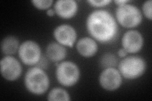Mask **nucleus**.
Returning <instances> with one entry per match:
<instances>
[{
	"mask_svg": "<svg viewBox=\"0 0 152 101\" xmlns=\"http://www.w3.org/2000/svg\"><path fill=\"white\" fill-rule=\"evenodd\" d=\"M86 28L90 36L103 44L112 41L118 32L115 19L110 12L104 9H97L89 14Z\"/></svg>",
	"mask_w": 152,
	"mask_h": 101,
	"instance_id": "obj_1",
	"label": "nucleus"
},
{
	"mask_svg": "<svg viewBox=\"0 0 152 101\" xmlns=\"http://www.w3.org/2000/svg\"><path fill=\"white\" fill-rule=\"evenodd\" d=\"M24 84L28 92L34 95H42L49 88L50 79L44 70L35 66L27 71Z\"/></svg>",
	"mask_w": 152,
	"mask_h": 101,
	"instance_id": "obj_2",
	"label": "nucleus"
},
{
	"mask_svg": "<svg viewBox=\"0 0 152 101\" xmlns=\"http://www.w3.org/2000/svg\"><path fill=\"white\" fill-rule=\"evenodd\" d=\"M118 71L126 79L132 80L140 77L146 70V62L140 56H127L118 64Z\"/></svg>",
	"mask_w": 152,
	"mask_h": 101,
	"instance_id": "obj_3",
	"label": "nucleus"
},
{
	"mask_svg": "<svg viewBox=\"0 0 152 101\" xmlns=\"http://www.w3.org/2000/svg\"><path fill=\"white\" fill-rule=\"evenodd\" d=\"M115 16L120 25L126 28H134L141 23L142 16L138 8L129 4L118 6Z\"/></svg>",
	"mask_w": 152,
	"mask_h": 101,
	"instance_id": "obj_4",
	"label": "nucleus"
},
{
	"mask_svg": "<svg viewBox=\"0 0 152 101\" xmlns=\"http://www.w3.org/2000/svg\"><path fill=\"white\" fill-rule=\"evenodd\" d=\"M56 77L63 86L70 87L77 83L80 78V70L77 65L72 61L61 62L56 66Z\"/></svg>",
	"mask_w": 152,
	"mask_h": 101,
	"instance_id": "obj_5",
	"label": "nucleus"
},
{
	"mask_svg": "<svg viewBox=\"0 0 152 101\" xmlns=\"http://www.w3.org/2000/svg\"><path fill=\"white\" fill-rule=\"evenodd\" d=\"M18 56L23 64L36 65L41 57V49L37 43L33 41L23 42L19 47Z\"/></svg>",
	"mask_w": 152,
	"mask_h": 101,
	"instance_id": "obj_6",
	"label": "nucleus"
},
{
	"mask_svg": "<svg viewBox=\"0 0 152 101\" xmlns=\"http://www.w3.org/2000/svg\"><path fill=\"white\" fill-rule=\"evenodd\" d=\"M0 65L1 75L5 80L14 81L20 76L22 71V65L14 57L7 56L3 57Z\"/></svg>",
	"mask_w": 152,
	"mask_h": 101,
	"instance_id": "obj_7",
	"label": "nucleus"
},
{
	"mask_svg": "<svg viewBox=\"0 0 152 101\" xmlns=\"http://www.w3.org/2000/svg\"><path fill=\"white\" fill-rule=\"evenodd\" d=\"M99 82L104 89L113 91L121 86L122 82V75L115 68H104L99 75Z\"/></svg>",
	"mask_w": 152,
	"mask_h": 101,
	"instance_id": "obj_8",
	"label": "nucleus"
},
{
	"mask_svg": "<svg viewBox=\"0 0 152 101\" xmlns=\"http://www.w3.org/2000/svg\"><path fill=\"white\" fill-rule=\"evenodd\" d=\"M143 37L141 33L134 30L127 31L122 39V46L127 53H136L143 46Z\"/></svg>",
	"mask_w": 152,
	"mask_h": 101,
	"instance_id": "obj_9",
	"label": "nucleus"
},
{
	"mask_svg": "<svg viewBox=\"0 0 152 101\" xmlns=\"http://www.w3.org/2000/svg\"><path fill=\"white\" fill-rule=\"evenodd\" d=\"M53 36L59 44L69 47H73L77 39V32L75 28L68 24H62L57 27Z\"/></svg>",
	"mask_w": 152,
	"mask_h": 101,
	"instance_id": "obj_10",
	"label": "nucleus"
},
{
	"mask_svg": "<svg viewBox=\"0 0 152 101\" xmlns=\"http://www.w3.org/2000/svg\"><path fill=\"white\" fill-rule=\"evenodd\" d=\"M77 9V3L74 0H58L54 5V10L57 15L64 19L74 17Z\"/></svg>",
	"mask_w": 152,
	"mask_h": 101,
	"instance_id": "obj_11",
	"label": "nucleus"
},
{
	"mask_svg": "<svg viewBox=\"0 0 152 101\" xmlns=\"http://www.w3.org/2000/svg\"><path fill=\"white\" fill-rule=\"evenodd\" d=\"M76 48L80 55L85 57L93 56L98 51V44L90 37H83L77 42Z\"/></svg>",
	"mask_w": 152,
	"mask_h": 101,
	"instance_id": "obj_12",
	"label": "nucleus"
},
{
	"mask_svg": "<svg viewBox=\"0 0 152 101\" xmlns=\"http://www.w3.org/2000/svg\"><path fill=\"white\" fill-rule=\"evenodd\" d=\"M67 54L66 48L58 42H51L46 48V55L53 62H59L65 58Z\"/></svg>",
	"mask_w": 152,
	"mask_h": 101,
	"instance_id": "obj_13",
	"label": "nucleus"
},
{
	"mask_svg": "<svg viewBox=\"0 0 152 101\" xmlns=\"http://www.w3.org/2000/svg\"><path fill=\"white\" fill-rule=\"evenodd\" d=\"M19 41L16 37L8 36L3 39L1 44V49L3 54L11 56L15 54L19 49Z\"/></svg>",
	"mask_w": 152,
	"mask_h": 101,
	"instance_id": "obj_14",
	"label": "nucleus"
},
{
	"mask_svg": "<svg viewBox=\"0 0 152 101\" xmlns=\"http://www.w3.org/2000/svg\"><path fill=\"white\" fill-rule=\"evenodd\" d=\"M48 100L50 101H69L70 98L69 94L65 90L61 88H54L49 92Z\"/></svg>",
	"mask_w": 152,
	"mask_h": 101,
	"instance_id": "obj_15",
	"label": "nucleus"
},
{
	"mask_svg": "<svg viewBox=\"0 0 152 101\" xmlns=\"http://www.w3.org/2000/svg\"><path fill=\"white\" fill-rule=\"evenodd\" d=\"M118 62V59L115 54L107 52L102 55L99 60V64L102 68H115Z\"/></svg>",
	"mask_w": 152,
	"mask_h": 101,
	"instance_id": "obj_16",
	"label": "nucleus"
},
{
	"mask_svg": "<svg viewBox=\"0 0 152 101\" xmlns=\"http://www.w3.org/2000/svg\"><path fill=\"white\" fill-rule=\"evenodd\" d=\"M53 0H33L32 3L36 8L39 9L49 8L53 4Z\"/></svg>",
	"mask_w": 152,
	"mask_h": 101,
	"instance_id": "obj_17",
	"label": "nucleus"
},
{
	"mask_svg": "<svg viewBox=\"0 0 152 101\" xmlns=\"http://www.w3.org/2000/svg\"><path fill=\"white\" fill-rule=\"evenodd\" d=\"M151 6H152V1L151 0H148L143 3L142 5V12H143L144 15L145 17L149 19L150 20H151L152 15H151Z\"/></svg>",
	"mask_w": 152,
	"mask_h": 101,
	"instance_id": "obj_18",
	"label": "nucleus"
},
{
	"mask_svg": "<svg viewBox=\"0 0 152 101\" xmlns=\"http://www.w3.org/2000/svg\"><path fill=\"white\" fill-rule=\"evenodd\" d=\"M112 2L110 0H103V1H94V0H89L88 3L94 7H103L108 5Z\"/></svg>",
	"mask_w": 152,
	"mask_h": 101,
	"instance_id": "obj_19",
	"label": "nucleus"
},
{
	"mask_svg": "<svg viewBox=\"0 0 152 101\" xmlns=\"http://www.w3.org/2000/svg\"><path fill=\"white\" fill-rule=\"evenodd\" d=\"M48 65V60L45 57H41V59L39 61L37 62V64L36 65L37 67H39V68L41 69H45L47 68Z\"/></svg>",
	"mask_w": 152,
	"mask_h": 101,
	"instance_id": "obj_20",
	"label": "nucleus"
},
{
	"mask_svg": "<svg viewBox=\"0 0 152 101\" xmlns=\"http://www.w3.org/2000/svg\"><path fill=\"white\" fill-rule=\"evenodd\" d=\"M127 52L124 49H120L118 51V56L121 57H124L127 56Z\"/></svg>",
	"mask_w": 152,
	"mask_h": 101,
	"instance_id": "obj_21",
	"label": "nucleus"
},
{
	"mask_svg": "<svg viewBox=\"0 0 152 101\" xmlns=\"http://www.w3.org/2000/svg\"><path fill=\"white\" fill-rule=\"evenodd\" d=\"M129 2V1H127V0H116V1H114V3L117 4L118 6L122 5V4H127Z\"/></svg>",
	"mask_w": 152,
	"mask_h": 101,
	"instance_id": "obj_22",
	"label": "nucleus"
},
{
	"mask_svg": "<svg viewBox=\"0 0 152 101\" xmlns=\"http://www.w3.org/2000/svg\"><path fill=\"white\" fill-rule=\"evenodd\" d=\"M55 10H53V9H48L47 12H46L47 15L50 16V17H53L55 15Z\"/></svg>",
	"mask_w": 152,
	"mask_h": 101,
	"instance_id": "obj_23",
	"label": "nucleus"
}]
</instances>
